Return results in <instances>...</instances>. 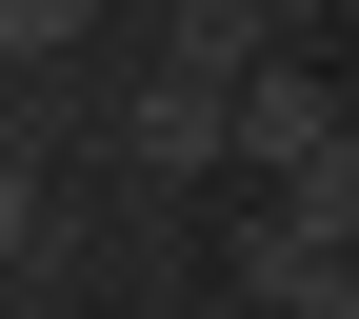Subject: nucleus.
Returning <instances> with one entry per match:
<instances>
[{"instance_id":"nucleus-4","label":"nucleus","mask_w":359,"mask_h":319,"mask_svg":"<svg viewBox=\"0 0 359 319\" xmlns=\"http://www.w3.org/2000/svg\"><path fill=\"white\" fill-rule=\"evenodd\" d=\"M259 319H359V259H299V280L259 299Z\"/></svg>"},{"instance_id":"nucleus-6","label":"nucleus","mask_w":359,"mask_h":319,"mask_svg":"<svg viewBox=\"0 0 359 319\" xmlns=\"http://www.w3.org/2000/svg\"><path fill=\"white\" fill-rule=\"evenodd\" d=\"M259 20H339V0H259Z\"/></svg>"},{"instance_id":"nucleus-2","label":"nucleus","mask_w":359,"mask_h":319,"mask_svg":"<svg viewBox=\"0 0 359 319\" xmlns=\"http://www.w3.org/2000/svg\"><path fill=\"white\" fill-rule=\"evenodd\" d=\"M120 160H140V179H240V100H219V80H140V100H120Z\"/></svg>"},{"instance_id":"nucleus-3","label":"nucleus","mask_w":359,"mask_h":319,"mask_svg":"<svg viewBox=\"0 0 359 319\" xmlns=\"http://www.w3.org/2000/svg\"><path fill=\"white\" fill-rule=\"evenodd\" d=\"M80 20H120V0H0V40H20V60H60Z\"/></svg>"},{"instance_id":"nucleus-5","label":"nucleus","mask_w":359,"mask_h":319,"mask_svg":"<svg viewBox=\"0 0 359 319\" xmlns=\"http://www.w3.org/2000/svg\"><path fill=\"white\" fill-rule=\"evenodd\" d=\"M120 20H160V40H180V20H200V0H120Z\"/></svg>"},{"instance_id":"nucleus-1","label":"nucleus","mask_w":359,"mask_h":319,"mask_svg":"<svg viewBox=\"0 0 359 319\" xmlns=\"http://www.w3.org/2000/svg\"><path fill=\"white\" fill-rule=\"evenodd\" d=\"M339 140H359V120H339L320 60H259V80H240V179H320Z\"/></svg>"}]
</instances>
